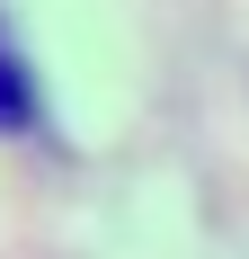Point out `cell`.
<instances>
[{
	"label": "cell",
	"mask_w": 249,
	"mask_h": 259,
	"mask_svg": "<svg viewBox=\"0 0 249 259\" xmlns=\"http://www.w3.org/2000/svg\"><path fill=\"white\" fill-rule=\"evenodd\" d=\"M27 125H36V72H27V54L0 27V134H27Z\"/></svg>",
	"instance_id": "cell-1"
}]
</instances>
